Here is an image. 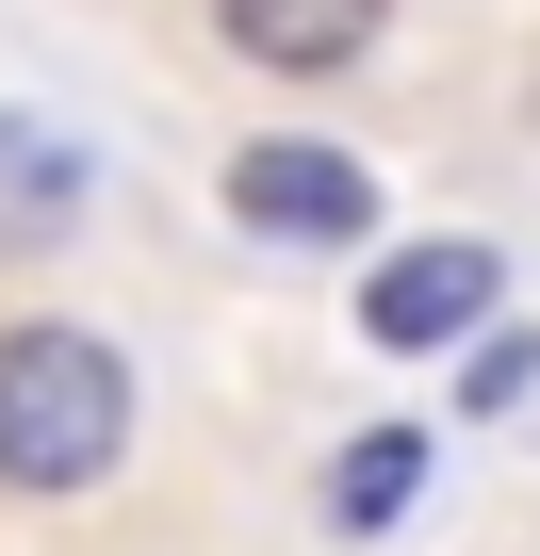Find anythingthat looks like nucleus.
I'll return each instance as SVG.
<instances>
[{
    "label": "nucleus",
    "mask_w": 540,
    "mask_h": 556,
    "mask_svg": "<svg viewBox=\"0 0 540 556\" xmlns=\"http://www.w3.org/2000/svg\"><path fill=\"white\" fill-rule=\"evenodd\" d=\"M229 213L279 229V245H361V229H377V180H361L344 148H296V131H279V148H229Z\"/></svg>",
    "instance_id": "obj_3"
},
{
    "label": "nucleus",
    "mask_w": 540,
    "mask_h": 556,
    "mask_svg": "<svg viewBox=\"0 0 540 556\" xmlns=\"http://www.w3.org/2000/svg\"><path fill=\"white\" fill-rule=\"evenodd\" d=\"M229 50H246V66H361L377 17H229Z\"/></svg>",
    "instance_id": "obj_6"
},
{
    "label": "nucleus",
    "mask_w": 540,
    "mask_h": 556,
    "mask_svg": "<svg viewBox=\"0 0 540 556\" xmlns=\"http://www.w3.org/2000/svg\"><path fill=\"white\" fill-rule=\"evenodd\" d=\"M524 377H540V328H507V344H475V377H459V409H507Z\"/></svg>",
    "instance_id": "obj_7"
},
{
    "label": "nucleus",
    "mask_w": 540,
    "mask_h": 556,
    "mask_svg": "<svg viewBox=\"0 0 540 556\" xmlns=\"http://www.w3.org/2000/svg\"><path fill=\"white\" fill-rule=\"evenodd\" d=\"M83 197H99V164H83L50 115H0V245H50Z\"/></svg>",
    "instance_id": "obj_4"
},
{
    "label": "nucleus",
    "mask_w": 540,
    "mask_h": 556,
    "mask_svg": "<svg viewBox=\"0 0 540 556\" xmlns=\"http://www.w3.org/2000/svg\"><path fill=\"white\" fill-rule=\"evenodd\" d=\"M491 295H507V262H491L475 229H426V245H393V262L361 278V344H393V361H426V344H459V328H491Z\"/></svg>",
    "instance_id": "obj_2"
},
{
    "label": "nucleus",
    "mask_w": 540,
    "mask_h": 556,
    "mask_svg": "<svg viewBox=\"0 0 540 556\" xmlns=\"http://www.w3.org/2000/svg\"><path fill=\"white\" fill-rule=\"evenodd\" d=\"M410 475H426V442H410V426H377V442H344V458H328V523H344V540H377V523L410 507Z\"/></svg>",
    "instance_id": "obj_5"
},
{
    "label": "nucleus",
    "mask_w": 540,
    "mask_h": 556,
    "mask_svg": "<svg viewBox=\"0 0 540 556\" xmlns=\"http://www.w3.org/2000/svg\"><path fill=\"white\" fill-rule=\"evenodd\" d=\"M115 458H131V361H115L99 328H66V312L0 328V491L66 507V491H99Z\"/></svg>",
    "instance_id": "obj_1"
}]
</instances>
